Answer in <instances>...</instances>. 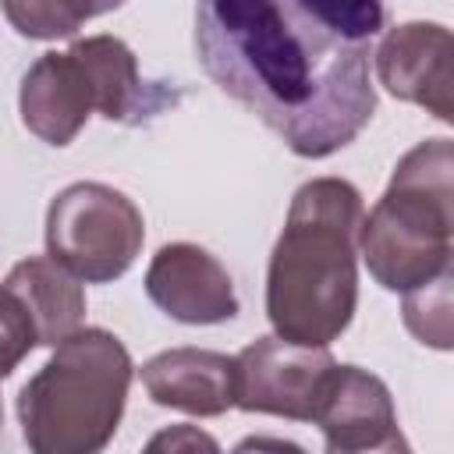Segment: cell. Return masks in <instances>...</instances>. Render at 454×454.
<instances>
[{"label":"cell","instance_id":"obj_1","mask_svg":"<svg viewBox=\"0 0 454 454\" xmlns=\"http://www.w3.org/2000/svg\"><path fill=\"white\" fill-rule=\"evenodd\" d=\"M383 21V0H195V53L291 153L323 160L372 121Z\"/></svg>","mask_w":454,"mask_h":454},{"label":"cell","instance_id":"obj_2","mask_svg":"<svg viewBox=\"0 0 454 454\" xmlns=\"http://www.w3.org/2000/svg\"><path fill=\"white\" fill-rule=\"evenodd\" d=\"M362 195L344 177L305 181L266 270V316L277 337L326 348L358 305Z\"/></svg>","mask_w":454,"mask_h":454},{"label":"cell","instance_id":"obj_3","mask_svg":"<svg viewBox=\"0 0 454 454\" xmlns=\"http://www.w3.org/2000/svg\"><path fill=\"white\" fill-rule=\"evenodd\" d=\"M131 355L103 326H78L53 344L50 362L21 387L18 422L35 454H96L124 415Z\"/></svg>","mask_w":454,"mask_h":454},{"label":"cell","instance_id":"obj_4","mask_svg":"<svg viewBox=\"0 0 454 454\" xmlns=\"http://www.w3.org/2000/svg\"><path fill=\"white\" fill-rule=\"evenodd\" d=\"M358 255L387 291H411L450 270L454 255V149L426 138L401 156L387 192L358 227Z\"/></svg>","mask_w":454,"mask_h":454},{"label":"cell","instance_id":"obj_5","mask_svg":"<svg viewBox=\"0 0 454 454\" xmlns=\"http://www.w3.org/2000/svg\"><path fill=\"white\" fill-rule=\"evenodd\" d=\"M142 241L145 220L138 206L103 181H74L46 209V255L85 284L124 277Z\"/></svg>","mask_w":454,"mask_h":454},{"label":"cell","instance_id":"obj_6","mask_svg":"<svg viewBox=\"0 0 454 454\" xmlns=\"http://www.w3.org/2000/svg\"><path fill=\"white\" fill-rule=\"evenodd\" d=\"M326 348L298 344L287 337H255L234 358V408L312 422L333 372Z\"/></svg>","mask_w":454,"mask_h":454},{"label":"cell","instance_id":"obj_7","mask_svg":"<svg viewBox=\"0 0 454 454\" xmlns=\"http://www.w3.org/2000/svg\"><path fill=\"white\" fill-rule=\"evenodd\" d=\"M450 57H454V43L450 32L436 21H404L394 25L376 53V78L380 85L404 99L422 106L426 114H433L436 121L450 124L454 121V74H450Z\"/></svg>","mask_w":454,"mask_h":454},{"label":"cell","instance_id":"obj_8","mask_svg":"<svg viewBox=\"0 0 454 454\" xmlns=\"http://www.w3.org/2000/svg\"><path fill=\"white\" fill-rule=\"evenodd\" d=\"M312 422L323 429L330 454L408 447L387 383L358 365H333Z\"/></svg>","mask_w":454,"mask_h":454},{"label":"cell","instance_id":"obj_9","mask_svg":"<svg viewBox=\"0 0 454 454\" xmlns=\"http://www.w3.org/2000/svg\"><path fill=\"white\" fill-rule=\"evenodd\" d=\"M149 301L177 323L209 326L238 316V294L231 273L216 255L192 241L163 245L145 270Z\"/></svg>","mask_w":454,"mask_h":454},{"label":"cell","instance_id":"obj_10","mask_svg":"<svg viewBox=\"0 0 454 454\" xmlns=\"http://www.w3.org/2000/svg\"><path fill=\"white\" fill-rule=\"evenodd\" d=\"M18 110L25 128L50 145H67L85 128L96 103L92 85L71 50H50L25 71Z\"/></svg>","mask_w":454,"mask_h":454},{"label":"cell","instance_id":"obj_11","mask_svg":"<svg viewBox=\"0 0 454 454\" xmlns=\"http://www.w3.org/2000/svg\"><path fill=\"white\" fill-rule=\"evenodd\" d=\"M142 387L160 408L216 419L234 408V358L209 348H170L142 365Z\"/></svg>","mask_w":454,"mask_h":454},{"label":"cell","instance_id":"obj_12","mask_svg":"<svg viewBox=\"0 0 454 454\" xmlns=\"http://www.w3.org/2000/svg\"><path fill=\"white\" fill-rule=\"evenodd\" d=\"M67 50L82 64V71L92 85V103L106 121L138 124L167 103V96L156 85L142 82L138 60L124 39L99 32V35L74 39Z\"/></svg>","mask_w":454,"mask_h":454},{"label":"cell","instance_id":"obj_13","mask_svg":"<svg viewBox=\"0 0 454 454\" xmlns=\"http://www.w3.org/2000/svg\"><path fill=\"white\" fill-rule=\"evenodd\" d=\"M4 287L18 294L25 312L32 316L39 344L53 348L60 344L71 330L82 326L85 316V291L71 270H64L50 255H28L11 266L4 277Z\"/></svg>","mask_w":454,"mask_h":454},{"label":"cell","instance_id":"obj_14","mask_svg":"<svg viewBox=\"0 0 454 454\" xmlns=\"http://www.w3.org/2000/svg\"><path fill=\"white\" fill-rule=\"evenodd\" d=\"M121 4L124 0H0L4 18L25 39H67L89 18Z\"/></svg>","mask_w":454,"mask_h":454},{"label":"cell","instance_id":"obj_15","mask_svg":"<svg viewBox=\"0 0 454 454\" xmlns=\"http://www.w3.org/2000/svg\"><path fill=\"white\" fill-rule=\"evenodd\" d=\"M404 326L422 340L440 351L450 348V270L440 273L436 280L404 291Z\"/></svg>","mask_w":454,"mask_h":454},{"label":"cell","instance_id":"obj_16","mask_svg":"<svg viewBox=\"0 0 454 454\" xmlns=\"http://www.w3.org/2000/svg\"><path fill=\"white\" fill-rule=\"evenodd\" d=\"M35 344H39V337H35L32 316L25 312L18 294L0 284V380H7L28 358V351Z\"/></svg>","mask_w":454,"mask_h":454},{"label":"cell","instance_id":"obj_17","mask_svg":"<svg viewBox=\"0 0 454 454\" xmlns=\"http://www.w3.org/2000/svg\"><path fill=\"white\" fill-rule=\"evenodd\" d=\"M199 450V447H206V450H216V440L213 436H206V433H199L195 426H174V429H163L160 436H153L149 440V450Z\"/></svg>","mask_w":454,"mask_h":454},{"label":"cell","instance_id":"obj_18","mask_svg":"<svg viewBox=\"0 0 454 454\" xmlns=\"http://www.w3.org/2000/svg\"><path fill=\"white\" fill-rule=\"evenodd\" d=\"M0 419H4V408H0Z\"/></svg>","mask_w":454,"mask_h":454}]
</instances>
